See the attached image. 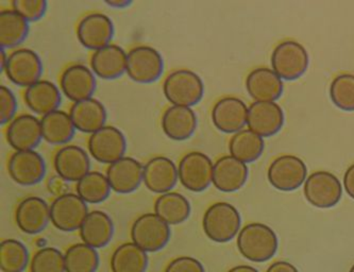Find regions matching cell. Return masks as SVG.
<instances>
[{"label":"cell","instance_id":"cell-24","mask_svg":"<svg viewBox=\"0 0 354 272\" xmlns=\"http://www.w3.org/2000/svg\"><path fill=\"white\" fill-rule=\"evenodd\" d=\"M91 68L95 76L104 80L120 78L127 70V53L118 45H108L94 51Z\"/></svg>","mask_w":354,"mask_h":272},{"label":"cell","instance_id":"cell-40","mask_svg":"<svg viewBox=\"0 0 354 272\" xmlns=\"http://www.w3.org/2000/svg\"><path fill=\"white\" fill-rule=\"evenodd\" d=\"M12 8L28 23L39 21L44 17L47 10L45 0H13Z\"/></svg>","mask_w":354,"mask_h":272},{"label":"cell","instance_id":"cell-39","mask_svg":"<svg viewBox=\"0 0 354 272\" xmlns=\"http://www.w3.org/2000/svg\"><path fill=\"white\" fill-rule=\"evenodd\" d=\"M30 272H66L64 255L55 248H43L33 255Z\"/></svg>","mask_w":354,"mask_h":272},{"label":"cell","instance_id":"cell-5","mask_svg":"<svg viewBox=\"0 0 354 272\" xmlns=\"http://www.w3.org/2000/svg\"><path fill=\"white\" fill-rule=\"evenodd\" d=\"M131 238L132 242L146 253H154L166 247L171 240V229L154 213H148L134 222Z\"/></svg>","mask_w":354,"mask_h":272},{"label":"cell","instance_id":"cell-27","mask_svg":"<svg viewBox=\"0 0 354 272\" xmlns=\"http://www.w3.org/2000/svg\"><path fill=\"white\" fill-rule=\"evenodd\" d=\"M69 116L72 118L76 130L83 133L93 134L106 126V108L95 98L73 104Z\"/></svg>","mask_w":354,"mask_h":272},{"label":"cell","instance_id":"cell-9","mask_svg":"<svg viewBox=\"0 0 354 272\" xmlns=\"http://www.w3.org/2000/svg\"><path fill=\"white\" fill-rule=\"evenodd\" d=\"M88 215L86 203L76 194H63L50 206V220L53 226L62 232H75Z\"/></svg>","mask_w":354,"mask_h":272},{"label":"cell","instance_id":"cell-46","mask_svg":"<svg viewBox=\"0 0 354 272\" xmlns=\"http://www.w3.org/2000/svg\"><path fill=\"white\" fill-rule=\"evenodd\" d=\"M228 272H259L256 268L251 267V266L242 265L236 266V267L232 268L229 270Z\"/></svg>","mask_w":354,"mask_h":272},{"label":"cell","instance_id":"cell-30","mask_svg":"<svg viewBox=\"0 0 354 272\" xmlns=\"http://www.w3.org/2000/svg\"><path fill=\"white\" fill-rule=\"evenodd\" d=\"M41 127L43 139L55 146L65 145L72 141L76 130L69 114L60 110L43 116Z\"/></svg>","mask_w":354,"mask_h":272},{"label":"cell","instance_id":"cell-44","mask_svg":"<svg viewBox=\"0 0 354 272\" xmlns=\"http://www.w3.org/2000/svg\"><path fill=\"white\" fill-rule=\"evenodd\" d=\"M266 272H299L294 265L288 263V262H274V264L270 265V267L267 269Z\"/></svg>","mask_w":354,"mask_h":272},{"label":"cell","instance_id":"cell-16","mask_svg":"<svg viewBox=\"0 0 354 272\" xmlns=\"http://www.w3.org/2000/svg\"><path fill=\"white\" fill-rule=\"evenodd\" d=\"M249 130L261 137H270L284 125V113L276 102H253L248 108Z\"/></svg>","mask_w":354,"mask_h":272},{"label":"cell","instance_id":"cell-33","mask_svg":"<svg viewBox=\"0 0 354 272\" xmlns=\"http://www.w3.org/2000/svg\"><path fill=\"white\" fill-rule=\"evenodd\" d=\"M231 155L239 161L253 163L260 159L264 150V141L251 130H242L233 134L229 143Z\"/></svg>","mask_w":354,"mask_h":272},{"label":"cell","instance_id":"cell-8","mask_svg":"<svg viewBox=\"0 0 354 272\" xmlns=\"http://www.w3.org/2000/svg\"><path fill=\"white\" fill-rule=\"evenodd\" d=\"M342 195L341 182L333 173L328 171L312 173L304 184V197L315 208H333L341 200Z\"/></svg>","mask_w":354,"mask_h":272},{"label":"cell","instance_id":"cell-31","mask_svg":"<svg viewBox=\"0 0 354 272\" xmlns=\"http://www.w3.org/2000/svg\"><path fill=\"white\" fill-rule=\"evenodd\" d=\"M191 212L189 200L179 193L169 192L161 195L154 204V214L168 226H177L187 222Z\"/></svg>","mask_w":354,"mask_h":272},{"label":"cell","instance_id":"cell-22","mask_svg":"<svg viewBox=\"0 0 354 272\" xmlns=\"http://www.w3.org/2000/svg\"><path fill=\"white\" fill-rule=\"evenodd\" d=\"M53 166L63 180L79 182L84 175L90 173V157L78 146H64L55 153Z\"/></svg>","mask_w":354,"mask_h":272},{"label":"cell","instance_id":"cell-25","mask_svg":"<svg viewBox=\"0 0 354 272\" xmlns=\"http://www.w3.org/2000/svg\"><path fill=\"white\" fill-rule=\"evenodd\" d=\"M248 94L256 102H274L283 93V82L272 70L260 67L247 77Z\"/></svg>","mask_w":354,"mask_h":272},{"label":"cell","instance_id":"cell-23","mask_svg":"<svg viewBox=\"0 0 354 272\" xmlns=\"http://www.w3.org/2000/svg\"><path fill=\"white\" fill-rule=\"evenodd\" d=\"M247 179L248 167L232 155H225L214 164L213 184L221 192H236L244 186Z\"/></svg>","mask_w":354,"mask_h":272},{"label":"cell","instance_id":"cell-15","mask_svg":"<svg viewBox=\"0 0 354 272\" xmlns=\"http://www.w3.org/2000/svg\"><path fill=\"white\" fill-rule=\"evenodd\" d=\"M15 220L21 232L28 235H37L51 222L50 206L39 197L24 199L17 206Z\"/></svg>","mask_w":354,"mask_h":272},{"label":"cell","instance_id":"cell-48","mask_svg":"<svg viewBox=\"0 0 354 272\" xmlns=\"http://www.w3.org/2000/svg\"><path fill=\"white\" fill-rule=\"evenodd\" d=\"M349 272H354V265L352 266L351 269H350Z\"/></svg>","mask_w":354,"mask_h":272},{"label":"cell","instance_id":"cell-2","mask_svg":"<svg viewBox=\"0 0 354 272\" xmlns=\"http://www.w3.org/2000/svg\"><path fill=\"white\" fill-rule=\"evenodd\" d=\"M241 215L230 203H214L203 215V228L205 235L218 244L231 242L241 230Z\"/></svg>","mask_w":354,"mask_h":272},{"label":"cell","instance_id":"cell-18","mask_svg":"<svg viewBox=\"0 0 354 272\" xmlns=\"http://www.w3.org/2000/svg\"><path fill=\"white\" fill-rule=\"evenodd\" d=\"M144 166L140 162L124 157L106 169V179L111 188L118 194H131L143 182Z\"/></svg>","mask_w":354,"mask_h":272},{"label":"cell","instance_id":"cell-4","mask_svg":"<svg viewBox=\"0 0 354 272\" xmlns=\"http://www.w3.org/2000/svg\"><path fill=\"white\" fill-rule=\"evenodd\" d=\"M164 72V60L157 49L138 46L127 53V75L136 84H153Z\"/></svg>","mask_w":354,"mask_h":272},{"label":"cell","instance_id":"cell-20","mask_svg":"<svg viewBox=\"0 0 354 272\" xmlns=\"http://www.w3.org/2000/svg\"><path fill=\"white\" fill-rule=\"evenodd\" d=\"M6 136L14 150H35L43 139L41 120L29 114L14 118L10 122Z\"/></svg>","mask_w":354,"mask_h":272},{"label":"cell","instance_id":"cell-34","mask_svg":"<svg viewBox=\"0 0 354 272\" xmlns=\"http://www.w3.org/2000/svg\"><path fill=\"white\" fill-rule=\"evenodd\" d=\"M148 255L133 242L120 244L111 258L113 272H145L148 267Z\"/></svg>","mask_w":354,"mask_h":272},{"label":"cell","instance_id":"cell-47","mask_svg":"<svg viewBox=\"0 0 354 272\" xmlns=\"http://www.w3.org/2000/svg\"><path fill=\"white\" fill-rule=\"evenodd\" d=\"M0 56H1V60H0V67H1V70H5L6 64H7L8 57L6 56L5 50L1 49V53H0Z\"/></svg>","mask_w":354,"mask_h":272},{"label":"cell","instance_id":"cell-36","mask_svg":"<svg viewBox=\"0 0 354 272\" xmlns=\"http://www.w3.org/2000/svg\"><path fill=\"white\" fill-rule=\"evenodd\" d=\"M66 272H96L99 267V254L86 244H73L64 254Z\"/></svg>","mask_w":354,"mask_h":272},{"label":"cell","instance_id":"cell-14","mask_svg":"<svg viewBox=\"0 0 354 272\" xmlns=\"http://www.w3.org/2000/svg\"><path fill=\"white\" fill-rule=\"evenodd\" d=\"M114 35V25L110 17L102 13H92L81 19L77 27V37L82 46L99 50L110 45Z\"/></svg>","mask_w":354,"mask_h":272},{"label":"cell","instance_id":"cell-35","mask_svg":"<svg viewBox=\"0 0 354 272\" xmlns=\"http://www.w3.org/2000/svg\"><path fill=\"white\" fill-rule=\"evenodd\" d=\"M77 195L88 204H99L110 196L111 188L106 175L97 171H90L76 186Z\"/></svg>","mask_w":354,"mask_h":272},{"label":"cell","instance_id":"cell-42","mask_svg":"<svg viewBox=\"0 0 354 272\" xmlns=\"http://www.w3.org/2000/svg\"><path fill=\"white\" fill-rule=\"evenodd\" d=\"M165 272H205L203 264L194 258L182 256L176 258L166 268Z\"/></svg>","mask_w":354,"mask_h":272},{"label":"cell","instance_id":"cell-38","mask_svg":"<svg viewBox=\"0 0 354 272\" xmlns=\"http://www.w3.org/2000/svg\"><path fill=\"white\" fill-rule=\"evenodd\" d=\"M332 102L343 111H354V75H338L330 86Z\"/></svg>","mask_w":354,"mask_h":272},{"label":"cell","instance_id":"cell-6","mask_svg":"<svg viewBox=\"0 0 354 272\" xmlns=\"http://www.w3.org/2000/svg\"><path fill=\"white\" fill-rule=\"evenodd\" d=\"M308 51L301 44L284 41L272 52V70L283 80H297L308 70Z\"/></svg>","mask_w":354,"mask_h":272},{"label":"cell","instance_id":"cell-13","mask_svg":"<svg viewBox=\"0 0 354 272\" xmlns=\"http://www.w3.org/2000/svg\"><path fill=\"white\" fill-rule=\"evenodd\" d=\"M8 171L14 182L21 186H32L44 179L46 166L37 151H17L10 157Z\"/></svg>","mask_w":354,"mask_h":272},{"label":"cell","instance_id":"cell-28","mask_svg":"<svg viewBox=\"0 0 354 272\" xmlns=\"http://www.w3.org/2000/svg\"><path fill=\"white\" fill-rule=\"evenodd\" d=\"M114 224L106 213L93 211L88 213L80 228V237L83 244L94 249H102L112 240Z\"/></svg>","mask_w":354,"mask_h":272},{"label":"cell","instance_id":"cell-32","mask_svg":"<svg viewBox=\"0 0 354 272\" xmlns=\"http://www.w3.org/2000/svg\"><path fill=\"white\" fill-rule=\"evenodd\" d=\"M29 33V23L14 10L0 12V46L13 48L25 41Z\"/></svg>","mask_w":354,"mask_h":272},{"label":"cell","instance_id":"cell-12","mask_svg":"<svg viewBox=\"0 0 354 272\" xmlns=\"http://www.w3.org/2000/svg\"><path fill=\"white\" fill-rule=\"evenodd\" d=\"M308 169L301 159L286 155L277 157L268 168L270 184L281 192H292L306 181Z\"/></svg>","mask_w":354,"mask_h":272},{"label":"cell","instance_id":"cell-29","mask_svg":"<svg viewBox=\"0 0 354 272\" xmlns=\"http://www.w3.org/2000/svg\"><path fill=\"white\" fill-rule=\"evenodd\" d=\"M61 99L60 90L50 81L39 80L26 88V104L37 115L45 116L57 111Z\"/></svg>","mask_w":354,"mask_h":272},{"label":"cell","instance_id":"cell-11","mask_svg":"<svg viewBox=\"0 0 354 272\" xmlns=\"http://www.w3.org/2000/svg\"><path fill=\"white\" fill-rule=\"evenodd\" d=\"M90 155L102 164H113L124 157L127 149L124 133L113 126H104L91 134L88 143Z\"/></svg>","mask_w":354,"mask_h":272},{"label":"cell","instance_id":"cell-17","mask_svg":"<svg viewBox=\"0 0 354 272\" xmlns=\"http://www.w3.org/2000/svg\"><path fill=\"white\" fill-rule=\"evenodd\" d=\"M248 119V108L244 101L235 97L218 100L212 110V122L219 131L235 134L242 131Z\"/></svg>","mask_w":354,"mask_h":272},{"label":"cell","instance_id":"cell-10","mask_svg":"<svg viewBox=\"0 0 354 272\" xmlns=\"http://www.w3.org/2000/svg\"><path fill=\"white\" fill-rule=\"evenodd\" d=\"M5 72L12 84L21 88H29L39 81L43 64L35 51L28 48L17 49L8 57Z\"/></svg>","mask_w":354,"mask_h":272},{"label":"cell","instance_id":"cell-41","mask_svg":"<svg viewBox=\"0 0 354 272\" xmlns=\"http://www.w3.org/2000/svg\"><path fill=\"white\" fill-rule=\"evenodd\" d=\"M17 101L15 95L7 86H0V122L6 125L14 119L17 113Z\"/></svg>","mask_w":354,"mask_h":272},{"label":"cell","instance_id":"cell-3","mask_svg":"<svg viewBox=\"0 0 354 272\" xmlns=\"http://www.w3.org/2000/svg\"><path fill=\"white\" fill-rule=\"evenodd\" d=\"M164 96L173 106L192 108L203 99L205 86L201 77L189 70H175L164 81Z\"/></svg>","mask_w":354,"mask_h":272},{"label":"cell","instance_id":"cell-37","mask_svg":"<svg viewBox=\"0 0 354 272\" xmlns=\"http://www.w3.org/2000/svg\"><path fill=\"white\" fill-rule=\"evenodd\" d=\"M29 264V252L23 242L6 240L0 244V270L24 272Z\"/></svg>","mask_w":354,"mask_h":272},{"label":"cell","instance_id":"cell-43","mask_svg":"<svg viewBox=\"0 0 354 272\" xmlns=\"http://www.w3.org/2000/svg\"><path fill=\"white\" fill-rule=\"evenodd\" d=\"M344 186L346 193L354 199V164L351 165L344 175Z\"/></svg>","mask_w":354,"mask_h":272},{"label":"cell","instance_id":"cell-26","mask_svg":"<svg viewBox=\"0 0 354 272\" xmlns=\"http://www.w3.org/2000/svg\"><path fill=\"white\" fill-rule=\"evenodd\" d=\"M197 116L192 108L171 106L164 112L162 130L168 139L173 141L189 139L197 128Z\"/></svg>","mask_w":354,"mask_h":272},{"label":"cell","instance_id":"cell-1","mask_svg":"<svg viewBox=\"0 0 354 272\" xmlns=\"http://www.w3.org/2000/svg\"><path fill=\"white\" fill-rule=\"evenodd\" d=\"M236 244L239 253L248 261L265 263L276 255L279 242L270 226L254 222L239 231Z\"/></svg>","mask_w":354,"mask_h":272},{"label":"cell","instance_id":"cell-19","mask_svg":"<svg viewBox=\"0 0 354 272\" xmlns=\"http://www.w3.org/2000/svg\"><path fill=\"white\" fill-rule=\"evenodd\" d=\"M178 180L177 166L168 157H153L144 165V184L154 194L163 195L171 192Z\"/></svg>","mask_w":354,"mask_h":272},{"label":"cell","instance_id":"cell-45","mask_svg":"<svg viewBox=\"0 0 354 272\" xmlns=\"http://www.w3.org/2000/svg\"><path fill=\"white\" fill-rule=\"evenodd\" d=\"M104 3L113 9H126L132 5L131 0H104Z\"/></svg>","mask_w":354,"mask_h":272},{"label":"cell","instance_id":"cell-21","mask_svg":"<svg viewBox=\"0 0 354 272\" xmlns=\"http://www.w3.org/2000/svg\"><path fill=\"white\" fill-rule=\"evenodd\" d=\"M63 94L75 104L93 98L96 90L94 72L84 65L75 64L67 67L60 80Z\"/></svg>","mask_w":354,"mask_h":272},{"label":"cell","instance_id":"cell-7","mask_svg":"<svg viewBox=\"0 0 354 272\" xmlns=\"http://www.w3.org/2000/svg\"><path fill=\"white\" fill-rule=\"evenodd\" d=\"M214 165L205 153L193 151L184 155L178 166L179 180L193 193H201L213 183Z\"/></svg>","mask_w":354,"mask_h":272}]
</instances>
